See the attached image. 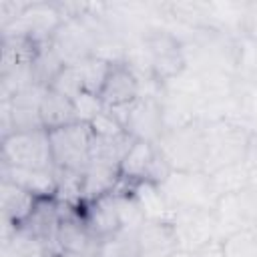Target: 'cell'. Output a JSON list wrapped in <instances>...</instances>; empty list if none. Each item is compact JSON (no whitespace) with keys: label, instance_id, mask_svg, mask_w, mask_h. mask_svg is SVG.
<instances>
[{"label":"cell","instance_id":"6da1fadb","mask_svg":"<svg viewBox=\"0 0 257 257\" xmlns=\"http://www.w3.org/2000/svg\"><path fill=\"white\" fill-rule=\"evenodd\" d=\"M205 133V173L243 163L249 151L253 128L239 118H217L203 122Z\"/></svg>","mask_w":257,"mask_h":257},{"label":"cell","instance_id":"7a4b0ae2","mask_svg":"<svg viewBox=\"0 0 257 257\" xmlns=\"http://www.w3.org/2000/svg\"><path fill=\"white\" fill-rule=\"evenodd\" d=\"M171 171H205V133L203 120L167 128L155 143Z\"/></svg>","mask_w":257,"mask_h":257},{"label":"cell","instance_id":"3957f363","mask_svg":"<svg viewBox=\"0 0 257 257\" xmlns=\"http://www.w3.org/2000/svg\"><path fill=\"white\" fill-rule=\"evenodd\" d=\"M159 187L171 211H181V209L213 211L219 201L211 177L205 171H171V175Z\"/></svg>","mask_w":257,"mask_h":257},{"label":"cell","instance_id":"277c9868","mask_svg":"<svg viewBox=\"0 0 257 257\" xmlns=\"http://www.w3.org/2000/svg\"><path fill=\"white\" fill-rule=\"evenodd\" d=\"M0 163L22 169L54 171V159L50 149L48 131L12 133L0 141Z\"/></svg>","mask_w":257,"mask_h":257},{"label":"cell","instance_id":"5b68a950","mask_svg":"<svg viewBox=\"0 0 257 257\" xmlns=\"http://www.w3.org/2000/svg\"><path fill=\"white\" fill-rule=\"evenodd\" d=\"M141 40L145 44V50L151 60L153 76L165 84L167 80L175 78L185 70V54H183V42L171 28H165L163 24H151L143 34Z\"/></svg>","mask_w":257,"mask_h":257},{"label":"cell","instance_id":"8992f818","mask_svg":"<svg viewBox=\"0 0 257 257\" xmlns=\"http://www.w3.org/2000/svg\"><path fill=\"white\" fill-rule=\"evenodd\" d=\"M213 213L219 241L233 233L253 229L257 225V183H251L239 193L219 197Z\"/></svg>","mask_w":257,"mask_h":257},{"label":"cell","instance_id":"52a82bcc","mask_svg":"<svg viewBox=\"0 0 257 257\" xmlns=\"http://www.w3.org/2000/svg\"><path fill=\"white\" fill-rule=\"evenodd\" d=\"M54 167L84 173L90 163L92 131L84 122H74L56 131H48Z\"/></svg>","mask_w":257,"mask_h":257},{"label":"cell","instance_id":"ba28073f","mask_svg":"<svg viewBox=\"0 0 257 257\" xmlns=\"http://www.w3.org/2000/svg\"><path fill=\"white\" fill-rule=\"evenodd\" d=\"M50 46L60 56L64 66H78L86 58L94 56L96 34L88 20L82 16L64 20L50 36Z\"/></svg>","mask_w":257,"mask_h":257},{"label":"cell","instance_id":"9c48e42d","mask_svg":"<svg viewBox=\"0 0 257 257\" xmlns=\"http://www.w3.org/2000/svg\"><path fill=\"white\" fill-rule=\"evenodd\" d=\"M169 175H171V167L155 143L135 141V145L120 163V177L126 183L151 181L161 185Z\"/></svg>","mask_w":257,"mask_h":257},{"label":"cell","instance_id":"30bf717a","mask_svg":"<svg viewBox=\"0 0 257 257\" xmlns=\"http://www.w3.org/2000/svg\"><path fill=\"white\" fill-rule=\"evenodd\" d=\"M177 235L179 247L183 251L195 253L207 243L217 239V221L215 213L209 209H181L173 211L169 221Z\"/></svg>","mask_w":257,"mask_h":257},{"label":"cell","instance_id":"8fae6325","mask_svg":"<svg viewBox=\"0 0 257 257\" xmlns=\"http://www.w3.org/2000/svg\"><path fill=\"white\" fill-rule=\"evenodd\" d=\"M124 133H128L135 141L157 143L161 135L167 131L163 118L161 100L155 96H139L126 106V116L122 120Z\"/></svg>","mask_w":257,"mask_h":257},{"label":"cell","instance_id":"7c38bea8","mask_svg":"<svg viewBox=\"0 0 257 257\" xmlns=\"http://www.w3.org/2000/svg\"><path fill=\"white\" fill-rule=\"evenodd\" d=\"M56 243L60 251H68L84 257H96L100 247V239L86 227L78 207H64V205L56 233Z\"/></svg>","mask_w":257,"mask_h":257},{"label":"cell","instance_id":"4fadbf2b","mask_svg":"<svg viewBox=\"0 0 257 257\" xmlns=\"http://www.w3.org/2000/svg\"><path fill=\"white\" fill-rule=\"evenodd\" d=\"M60 219H62V205L54 197H46V199H38L34 211L20 227H24L34 237H38L46 245L48 255H54V253H60L56 243Z\"/></svg>","mask_w":257,"mask_h":257},{"label":"cell","instance_id":"5bb4252c","mask_svg":"<svg viewBox=\"0 0 257 257\" xmlns=\"http://www.w3.org/2000/svg\"><path fill=\"white\" fill-rule=\"evenodd\" d=\"M104 106L114 108L139 98V78L126 66V62H112L106 80L98 92Z\"/></svg>","mask_w":257,"mask_h":257},{"label":"cell","instance_id":"9a60e30c","mask_svg":"<svg viewBox=\"0 0 257 257\" xmlns=\"http://www.w3.org/2000/svg\"><path fill=\"white\" fill-rule=\"evenodd\" d=\"M141 257H167L179 251V241L169 221H145L137 229Z\"/></svg>","mask_w":257,"mask_h":257},{"label":"cell","instance_id":"2e32d148","mask_svg":"<svg viewBox=\"0 0 257 257\" xmlns=\"http://www.w3.org/2000/svg\"><path fill=\"white\" fill-rule=\"evenodd\" d=\"M44 92H46L44 86L32 84V86L16 92L10 98L14 133H28V131L44 128L42 120H40V102H42Z\"/></svg>","mask_w":257,"mask_h":257},{"label":"cell","instance_id":"e0dca14e","mask_svg":"<svg viewBox=\"0 0 257 257\" xmlns=\"http://www.w3.org/2000/svg\"><path fill=\"white\" fill-rule=\"evenodd\" d=\"M36 203H38V197H34L26 189L6 179H0V209H2L4 225H12L18 229L30 217Z\"/></svg>","mask_w":257,"mask_h":257},{"label":"cell","instance_id":"ac0fdd59","mask_svg":"<svg viewBox=\"0 0 257 257\" xmlns=\"http://www.w3.org/2000/svg\"><path fill=\"white\" fill-rule=\"evenodd\" d=\"M86 227L98 237V239H104L112 233H116L122 225H120V219H118V211H116V203H114V195H104L96 201H90V203H82L78 207Z\"/></svg>","mask_w":257,"mask_h":257},{"label":"cell","instance_id":"d6986e66","mask_svg":"<svg viewBox=\"0 0 257 257\" xmlns=\"http://www.w3.org/2000/svg\"><path fill=\"white\" fill-rule=\"evenodd\" d=\"M56 169V167H54ZM0 179H6L38 199L56 195V175L54 171H38V169H22L0 163Z\"/></svg>","mask_w":257,"mask_h":257},{"label":"cell","instance_id":"ffe728a7","mask_svg":"<svg viewBox=\"0 0 257 257\" xmlns=\"http://www.w3.org/2000/svg\"><path fill=\"white\" fill-rule=\"evenodd\" d=\"M120 181H122V177H120L118 167L90 161L82 173V203H90L104 195L114 193L118 189Z\"/></svg>","mask_w":257,"mask_h":257},{"label":"cell","instance_id":"44dd1931","mask_svg":"<svg viewBox=\"0 0 257 257\" xmlns=\"http://www.w3.org/2000/svg\"><path fill=\"white\" fill-rule=\"evenodd\" d=\"M40 120H42L44 131H56V128L78 122L74 100L66 98L64 94L52 88H46L42 102H40Z\"/></svg>","mask_w":257,"mask_h":257},{"label":"cell","instance_id":"7402d4cb","mask_svg":"<svg viewBox=\"0 0 257 257\" xmlns=\"http://www.w3.org/2000/svg\"><path fill=\"white\" fill-rule=\"evenodd\" d=\"M126 185H128L131 195L137 199L145 215V221H171L173 211L157 183L141 181V183H126Z\"/></svg>","mask_w":257,"mask_h":257},{"label":"cell","instance_id":"603a6c76","mask_svg":"<svg viewBox=\"0 0 257 257\" xmlns=\"http://www.w3.org/2000/svg\"><path fill=\"white\" fill-rule=\"evenodd\" d=\"M135 145V139L128 133H120L116 137H96L90 139V161L106 163L120 169L122 159Z\"/></svg>","mask_w":257,"mask_h":257},{"label":"cell","instance_id":"cb8c5ba5","mask_svg":"<svg viewBox=\"0 0 257 257\" xmlns=\"http://www.w3.org/2000/svg\"><path fill=\"white\" fill-rule=\"evenodd\" d=\"M209 177H211V183H213V189H215L217 197L239 193V191H243L245 187H249L253 183L249 167L245 165V161L223 167V169H217V171L209 173Z\"/></svg>","mask_w":257,"mask_h":257},{"label":"cell","instance_id":"d4e9b609","mask_svg":"<svg viewBox=\"0 0 257 257\" xmlns=\"http://www.w3.org/2000/svg\"><path fill=\"white\" fill-rule=\"evenodd\" d=\"M96 257H141L137 229L120 227L116 233L100 239Z\"/></svg>","mask_w":257,"mask_h":257},{"label":"cell","instance_id":"484cf974","mask_svg":"<svg viewBox=\"0 0 257 257\" xmlns=\"http://www.w3.org/2000/svg\"><path fill=\"white\" fill-rule=\"evenodd\" d=\"M64 62L60 60V56L54 52V48L50 46V42H42L38 54L34 56L32 60V72H34V82L38 86H44V88H50L54 76L62 70Z\"/></svg>","mask_w":257,"mask_h":257},{"label":"cell","instance_id":"4316f807","mask_svg":"<svg viewBox=\"0 0 257 257\" xmlns=\"http://www.w3.org/2000/svg\"><path fill=\"white\" fill-rule=\"evenodd\" d=\"M54 175H56L54 199L64 207H80L82 205V173L56 167Z\"/></svg>","mask_w":257,"mask_h":257},{"label":"cell","instance_id":"83f0119b","mask_svg":"<svg viewBox=\"0 0 257 257\" xmlns=\"http://www.w3.org/2000/svg\"><path fill=\"white\" fill-rule=\"evenodd\" d=\"M0 247H10L18 257H48L46 245L24 227H18L8 241L0 243Z\"/></svg>","mask_w":257,"mask_h":257},{"label":"cell","instance_id":"f1b7e54d","mask_svg":"<svg viewBox=\"0 0 257 257\" xmlns=\"http://www.w3.org/2000/svg\"><path fill=\"white\" fill-rule=\"evenodd\" d=\"M78 70H80V76H82V82H84V90L98 94L104 80H106V74L110 70V62H106L102 58H96V56H90V58H86L84 62L78 64Z\"/></svg>","mask_w":257,"mask_h":257},{"label":"cell","instance_id":"f546056e","mask_svg":"<svg viewBox=\"0 0 257 257\" xmlns=\"http://www.w3.org/2000/svg\"><path fill=\"white\" fill-rule=\"evenodd\" d=\"M221 243L225 257H257V233L253 229L233 233Z\"/></svg>","mask_w":257,"mask_h":257},{"label":"cell","instance_id":"4dcf8cb0","mask_svg":"<svg viewBox=\"0 0 257 257\" xmlns=\"http://www.w3.org/2000/svg\"><path fill=\"white\" fill-rule=\"evenodd\" d=\"M50 88L60 92V94H64L66 98L74 100L80 92H84V82H82L78 66H62V70L54 76Z\"/></svg>","mask_w":257,"mask_h":257},{"label":"cell","instance_id":"1f68e13d","mask_svg":"<svg viewBox=\"0 0 257 257\" xmlns=\"http://www.w3.org/2000/svg\"><path fill=\"white\" fill-rule=\"evenodd\" d=\"M88 126H90V131H92V135H96V137H116V135L124 133L120 120L116 118V114H114L108 106H104V108L88 122Z\"/></svg>","mask_w":257,"mask_h":257},{"label":"cell","instance_id":"d6a6232c","mask_svg":"<svg viewBox=\"0 0 257 257\" xmlns=\"http://www.w3.org/2000/svg\"><path fill=\"white\" fill-rule=\"evenodd\" d=\"M74 108H76V114H78V122L88 124L104 108V104H102V100H100L98 94L84 90V92H80L74 98Z\"/></svg>","mask_w":257,"mask_h":257},{"label":"cell","instance_id":"836d02e7","mask_svg":"<svg viewBox=\"0 0 257 257\" xmlns=\"http://www.w3.org/2000/svg\"><path fill=\"white\" fill-rule=\"evenodd\" d=\"M26 8V2H14V0H0V30L8 28L12 22H16Z\"/></svg>","mask_w":257,"mask_h":257},{"label":"cell","instance_id":"e575fe53","mask_svg":"<svg viewBox=\"0 0 257 257\" xmlns=\"http://www.w3.org/2000/svg\"><path fill=\"white\" fill-rule=\"evenodd\" d=\"M12 133H14V124H12L10 100H0V141L10 137Z\"/></svg>","mask_w":257,"mask_h":257},{"label":"cell","instance_id":"d590c367","mask_svg":"<svg viewBox=\"0 0 257 257\" xmlns=\"http://www.w3.org/2000/svg\"><path fill=\"white\" fill-rule=\"evenodd\" d=\"M193 257H225V251H223V243H221L219 239H215V241L207 243L205 247L197 249V251L193 253Z\"/></svg>","mask_w":257,"mask_h":257},{"label":"cell","instance_id":"8d00e7d4","mask_svg":"<svg viewBox=\"0 0 257 257\" xmlns=\"http://www.w3.org/2000/svg\"><path fill=\"white\" fill-rule=\"evenodd\" d=\"M0 257H18L10 247H0Z\"/></svg>","mask_w":257,"mask_h":257},{"label":"cell","instance_id":"74e56055","mask_svg":"<svg viewBox=\"0 0 257 257\" xmlns=\"http://www.w3.org/2000/svg\"><path fill=\"white\" fill-rule=\"evenodd\" d=\"M167 257H193V253H189V251H183V249H179V251H175V253H171V255H167Z\"/></svg>","mask_w":257,"mask_h":257},{"label":"cell","instance_id":"f35d334b","mask_svg":"<svg viewBox=\"0 0 257 257\" xmlns=\"http://www.w3.org/2000/svg\"><path fill=\"white\" fill-rule=\"evenodd\" d=\"M48 257H84V255H76V253H68V251H60V253H54V255H48Z\"/></svg>","mask_w":257,"mask_h":257}]
</instances>
